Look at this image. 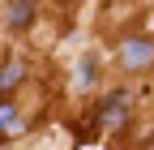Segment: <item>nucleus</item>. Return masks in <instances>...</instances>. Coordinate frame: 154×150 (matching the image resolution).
<instances>
[{
    "mask_svg": "<svg viewBox=\"0 0 154 150\" xmlns=\"http://www.w3.org/2000/svg\"><path fill=\"white\" fill-rule=\"evenodd\" d=\"M124 120H128V95H120V90H116V95L99 107V124H103V129H120Z\"/></svg>",
    "mask_w": 154,
    "mask_h": 150,
    "instance_id": "2",
    "label": "nucleus"
},
{
    "mask_svg": "<svg viewBox=\"0 0 154 150\" xmlns=\"http://www.w3.org/2000/svg\"><path fill=\"white\" fill-rule=\"evenodd\" d=\"M13 120H17L13 103H0V133H5V129H13Z\"/></svg>",
    "mask_w": 154,
    "mask_h": 150,
    "instance_id": "5",
    "label": "nucleus"
},
{
    "mask_svg": "<svg viewBox=\"0 0 154 150\" xmlns=\"http://www.w3.org/2000/svg\"><path fill=\"white\" fill-rule=\"evenodd\" d=\"M34 17V0H17V5L9 9V30H26Z\"/></svg>",
    "mask_w": 154,
    "mask_h": 150,
    "instance_id": "3",
    "label": "nucleus"
},
{
    "mask_svg": "<svg viewBox=\"0 0 154 150\" xmlns=\"http://www.w3.org/2000/svg\"><path fill=\"white\" fill-rule=\"evenodd\" d=\"M94 73H99V69H94V60H86V64H82V82H86V86L94 82Z\"/></svg>",
    "mask_w": 154,
    "mask_h": 150,
    "instance_id": "6",
    "label": "nucleus"
},
{
    "mask_svg": "<svg viewBox=\"0 0 154 150\" xmlns=\"http://www.w3.org/2000/svg\"><path fill=\"white\" fill-rule=\"evenodd\" d=\"M120 60H124V69H146V64H154V43H150V39H128V43L120 47Z\"/></svg>",
    "mask_w": 154,
    "mask_h": 150,
    "instance_id": "1",
    "label": "nucleus"
},
{
    "mask_svg": "<svg viewBox=\"0 0 154 150\" xmlns=\"http://www.w3.org/2000/svg\"><path fill=\"white\" fill-rule=\"evenodd\" d=\"M22 77H26V73H22V64H5V69H0V95L17 90V86H22Z\"/></svg>",
    "mask_w": 154,
    "mask_h": 150,
    "instance_id": "4",
    "label": "nucleus"
}]
</instances>
